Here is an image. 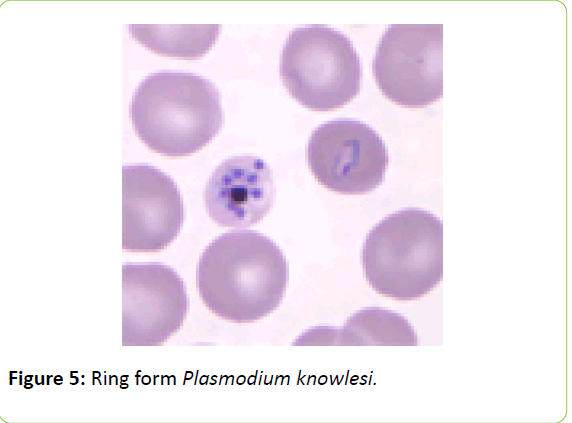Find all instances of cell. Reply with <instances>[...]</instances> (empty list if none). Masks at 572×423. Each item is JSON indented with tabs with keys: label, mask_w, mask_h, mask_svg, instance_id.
<instances>
[{
	"label": "cell",
	"mask_w": 572,
	"mask_h": 423,
	"mask_svg": "<svg viewBox=\"0 0 572 423\" xmlns=\"http://www.w3.org/2000/svg\"><path fill=\"white\" fill-rule=\"evenodd\" d=\"M289 279L281 249L252 230L224 233L202 252L196 272L199 295L222 319L251 323L281 303Z\"/></svg>",
	"instance_id": "obj_1"
},
{
	"label": "cell",
	"mask_w": 572,
	"mask_h": 423,
	"mask_svg": "<svg viewBox=\"0 0 572 423\" xmlns=\"http://www.w3.org/2000/svg\"><path fill=\"white\" fill-rule=\"evenodd\" d=\"M130 117L142 142L168 157L197 152L224 121L217 87L200 75L180 71L148 75L133 94Z\"/></svg>",
	"instance_id": "obj_2"
},
{
	"label": "cell",
	"mask_w": 572,
	"mask_h": 423,
	"mask_svg": "<svg viewBox=\"0 0 572 423\" xmlns=\"http://www.w3.org/2000/svg\"><path fill=\"white\" fill-rule=\"evenodd\" d=\"M361 257L376 292L402 301L420 298L443 276L442 222L420 208L394 212L368 233Z\"/></svg>",
	"instance_id": "obj_3"
},
{
	"label": "cell",
	"mask_w": 572,
	"mask_h": 423,
	"mask_svg": "<svg viewBox=\"0 0 572 423\" xmlns=\"http://www.w3.org/2000/svg\"><path fill=\"white\" fill-rule=\"evenodd\" d=\"M280 76L290 95L312 111H332L359 92L362 69L351 40L326 25L294 29L283 46Z\"/></svg>",
	"instance_id": "obj_4"
},
{
	"label": "cell",
	"mask_w": 572,
	"mask_h": 423,
	"mask_svg": "<svg viewBox=\"0 0 572 423\" xmlns=\"http://www.w3.org/2000/svg\"><path fill=\"white\" fill-rule=\"evenodd\" d=\"M443 26L393 24L376 49L373 72L381 92L407 107H422L443 93Z\"/></svg>",
	"instance_id": "obj_5"
},
{
	"label": "cell",
	"mask_w": 572,
	"mask_h": 423,
	"mask_svg": "<svg viewBox=\"0 0 572 423\" xmlns=\"http://www.w3.org/2000/svg\"><path fill=\"white\" fill-rule=\"evenodd\" d=\"M307 161L317 181L327 189L347 195L365 194L379 186L389 162L378 133L364 122L336 119L311 134Z\"/></svg>",
	"instance_id": "obj_6"
},
{
	"label": "cell",
	"mask_w": 572,
	"mask_h": 423,
	"mask_svg": "<svg viewBox=\"0 0 572 423\" xmlns=\"http://www.w3.org/2000/svg\"><path fill=\"white\" fill-rule=\"evenodd\" d=\"M188 311L183 280L158 262L122 266V345L158 346L182 326Z\"/></svg>",
	"instance_id": "obj_7"
},
{
	"label": "cell",
	"mask_w": 572,
	"mask_h": 423,
	"mask_svg": "<svg viewBox=\"0 0 572 423\" xmlns=\"http://www.w3.org/2000/svg\"><path fill=\"white\" fill-rule=\"evenodd\" d=\"M184 220L180 191L166 173L147 164L122 168V248L157 252L179 234Z\"/></svg>",
	"instance_id": "obj_8"
},
{
	"label": "cell",
	"mask_w": 572,
	"mask_h": 423,
	"mask_svg": "<svg viewBox=\"0 0 572 423\" xmlns=\"http://www.w3.org/2000/svg\"><path fill=\"white\" fill-rule=\"evenodd\" d=\"M270 167L260 158L242 155L226 159L211 174L205 190V208L220 226L250 227L264 218L274 202Z\"/></svg>",
	"instance_id": "obj_9"
},
{
	"label": "cell",
	"mask_w": 572,
	"mask_h": 423,
	"mask_svg": "<svg viewBox=\"0 0 572 423\" xmlns=\"http://www.w3.org/2000/svg\"><path fill=\"white\" fill-rule=\"evenodd\" d=\"M336 345L416 346L418 339L411 324L400 314L366 308L353 314L342 329H332Z\"/></svg>",
	"instance_id": "obj_10"
},
{
	"label": "cell",
	"mask_w": 572,
	"mask_h": 423,
	"mask_svg": "<svg viewBox=\"0 0 572 423\" xmlns=\"http://www.w3.org/2000/svg\"><path fill=\"white\" fill-rule=\"evenodd\" d=\"M132 37L149 50L167 56L197 58L204 55L218 37L219 25L128 26Z\"/></svg>",
	"instance_id": "obj_11"
}]
</instances>
